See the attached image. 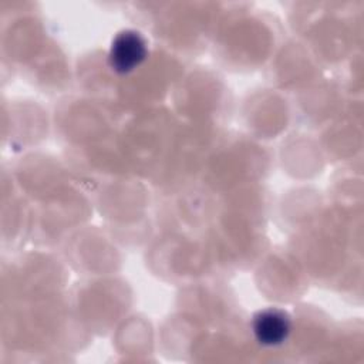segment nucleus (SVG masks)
<instances>
[{
	"instance_id": "nucleus-2",
	"label": "nucleus",
	"mask_w": 364,
	"mask_h": 364,
	"mask_svg": "<svg viewBox=\"0 0 364 364\" xmlns=\"http://www.w3.org/2000/svg\"><path fill=\"white\" fill-rule=\"evenodd\" d=\"M252 327L259 343L264 346H277L287 338L291 323L287 313L276 307H269L253 316Z\"/></svg>"
},
{
	"instance_id": "nucleus-1",
	"label": "nucleus",
	"mask_w": 364,
	"mask_h": 364,
	"mask_svg": "<svg viewBox=\"0 0 364 364\" xmlns=\"http://www.w3.org/2000/svg\"><path fill=\"white\" fill-rule=\"evenodd\" d=\"M146 41L136 30L119 31L109 47L108 63L118 74H127L135 70L146 57Z\"/></svg>"
}]
</instances>
